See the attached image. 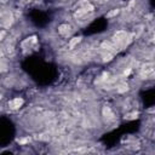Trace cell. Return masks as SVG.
Segmentation results:
<instances>
[{
	"instance_id": "6da1fadb",
	"label": "cell",
	"mask_w": 155,
	"mask_h": 155,
	"mask_svg": "<svg viewBox=\"0 0 155 155\" xmlns=\"http://www.w3.org/2000/svg\"><path fill=\"white\" fill-rule=\"evenodd\" d=\"M130 41H131V36L126 31H124V30L116 31V34L113 38V44L119 50H122L125 46H127Z\"/></svg>"
},
{
	"instance_id": "7a4b0ae2",
	"label": "cell",
	"mask_w": 155,
	"mask_h": 155,
	"mask_svg": "<svg viewBox=\"0 0 155 155\" xmlns=\"http://www.w3.org/2000/svg\"><path fill=\"white\" fill-rule=\"evenodd\" d=\"M140 75L145 79V78H148V76H153L154 75V68H153V64H145L143 68H142V70H140Z\"/></svg>"
},
{
	"instance_id": "3957f363",
	"label": "cell",
	"mask_w": 155,
	"mask_h": 155,
	"mask_svg": "<svg viewBox=\"0 0 155 155\" xmlns=\"http://www.w3.org/2000/svg\"><path fill=\"white\" fill-rule=\"evenodd\" d=\"M58 33L63 36H68L71 33V27L69 24H61L58 27Z\"/></svg>"
},
{
	"instance_id": "277c9868",
	"label": "cell",
	"mask_w": 155,
	"mask_h": 155,
	"mask_svg": "<svg viewBox=\"0 0 155 155\" xmlns=\"http://www.w3.org/2000/svg\"><path fill=\"white\" fill-rule=\"evenodd\" d=\"M8 105L11 109H19L22 105H23V99L17 97V98H13L12 101L8 102Z\"/></svg>"
},
{
	"instance_id": "5b68a950",
	"label": "cell",
	"mask_w": 155,
	"mask_h": 155,
	"mask_svg": "<svg viewBox=\"0 0 155 155\" xmlns=\"http://www.w3.org/2000/svg\"><path fill=\"white\" fill-rule=\"evenodd\" d=\"M103 116L107 120H113L114 119V113L111 111V109L109 107H104L103 108Z\"/></svg>"
},
{
	"instance_id": "8992f818",
	"label": "cell",
	"mask_w": 155,
	"mask_h": 155,
	"mask_svg": "<svg viewBox=\"0 0 155 155\" xmlns=\"http://www.w3.org/2000/svg\"><path fill=\"white\" fill-rule=\"evenodd\" d=\"M127 90H128V85L125 84V82H121V84H119V85L116 86V91H117L119 93H124V92H126Z\"/></svg>"
},
{
	"instance_id": "52a82bcc",
	"label": "cell",
	"mask_w": 155,
	"mask_h": 155,
	"mask_svg": "<svg viewBox=\"0 0 155 155\" xmlns=\"http://www.w3.org/2000/svg\"><path fill=\"white\" fill-rule=\"evenodd\" d=\"M80 40H81L80 36H79V38H73V39L69 41V48H74V46L80 42Z\"/></svg>"
},
{
	"instance_id": "ba28073f",
	"label": "cell",
	"mask_w": 155,
	"mask_h": 155,
	"mask_svg": "<svg viewBox=\"0 0 155 155\" xmlns=\"http://www.w3.org/2000/svg\"><path fill=\"white\" fill-rule=\"evenodd\" d=\"M7 69V65H6V63L2 61V59H0V73L1 71H5Z\"/></svg>"
},
{
	"instance_id": "9c48e42d",
	"label": "cell",
	"mask_w": 155,
	"mask_h": 155,
	"mask_svg": "<svg viewBox=\"0 0 155 155\" xmlns=\"http://www.w3.org/2000/svg\"><path fill=\"white\" fill-rule=\"evenodd\" d=\"M117 13H119V10L116 8V10H114V11H111V12H109V13H108L107 16H108V17H113V16H115V15H117Z\"/></svg>"
},
{
	"instance_id": "30bf717a",
	"label": "cell",
	"mask_w": 155,
	"mask_h": 155,
	"mask_svg": "<svg viewBox=\"0 0 155 155\" xmlns=\"http://www.w3.org/2000/svg\"><path fill=\"white\" fill-rule=\"evenodd\" d=\"M126 117H127V119H134V117H137V113H132V114H128Z\"/></svg>"
},
{
	"instance_id": "8fae6325",
	"label": "cell",
	"mask_w": 155,
	"mask_h": 155,
	"mask_svg": "<svg viewBox=\"0 0 155 155\" xmlns=\"http://www.w3.org/2000/svg\"><path fill=\"white\" fill-rule=\"evenodd\" d=\"M5 34H6V33H5V31H4V30H2V31H1V33H0V40H2V38H4V36H5Z\"/></svg>"
}]
</instances>
